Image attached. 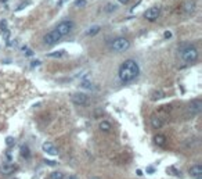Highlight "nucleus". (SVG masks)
<instances>
[{
	"label": "nucleus",
	"mask_w": 202,
	"mask_h": 179,
	"mask_svg": "<svg viewBox=\"0 0 202 179\" xmlns=\"http://www.w3.org/2000/svg\"><path fill=\"white\" fill-rule=\"evenodd\" d=\"M163 36H165L166 39H170V38H172V32H169V31H166V32H165V35H163Z\"/></svg>",
	"instance_id": "obj_25"
},
{
	"label": "nucleus",
	"mask_w": 202,
	"mask_h": 179,
	"mask_svg": "<svg viewBox=\"0 0 202 179\" xmlns=\"http://www.w3.org/2000/svg\"><path fill=\"white\" fill-rule=\"evenodd\" d=\"M154 171H155V170H154V168H150V170H148V171H147V172H148V174H152V172H154Z\"/></svg>",
	"instance_id": "obj_31"
},
{
	"label": "nucleus",
	"mask_w": 202,
	"mask_h": 179,
	"mask_svg": "<svg viewBox=\"0 0 202 179\" xmlns=\"http://www.w3.org/2000/svg\"><path fill=\"white\" fill-rule=\"evenodd\" d=\"M159 15H161V9H159V7H151V9H148L147 11L144 13L145 20H148V21H155Z\"/></svg>",
	"instance_id": "obj_6"
},
{
	"label": "nucleus",
	"mask_w": 202,
	"mask_h": 179,
	"mask_svg": "<svg viewBox=\"0 0 202 179\" xmlns=\"http://www.w3.org/2000/svg\"><path fill=\"white\" fill-rule=\"evenodd\" d=\"M188 111L191 112V114H199V112L202 111V101L201 100H194L190 103V106H188Z\"/></svg>",
	"instance_id": "obj_8"
},
{
	"label": "nucleus",
	"mask_w": 202,
	"mask_h": 179,
	"mask_svg": "<svg viewBox=\"0 0 202 179\" xmlns=\"http://www.w3.org/2000/svg\"><path fill=\"white\" fill-rule=\"evenodd\" d=\"M154 142H155V144H158V146H163L166 142V139L163 135H157V136L154 137Z\"/></svg>",
	"instance_id": "obj_15"
},
{
	"label": "nucleus",
	"mask_w": 202,
	"mask_h": 179,
	"mask_svg": "<svg viewBox=\"0 0 202 179\" xmlns=\"http://www.w3.org/2000/svg\"><path fill=\"white\" fill-rule=\"evenodd\" d=\"M119 79L122 82H132L139 76L140 67L134 60H126L119 67Z\"/></svg>",
	"instance_id": "obj_1"
},
{
	"label": "nucleus",
	"mask_w": 202,
	"mask_h": 179,
	"mask_svg": "<svg viewBox=\"0 0 202 179\" xmlns=\"http://www.w3.org/2000/svg\"><path fill=\"white\" fill-rule=\"evenodd\" d=\"M36 65H40V61L39 60L32 61V63H30V67H36Z\"/></svg>",
	"instance_id": "obj_26"
},
{
	"label": "nucleus",
	"mask_w": 202,
	"mask_h": 179,
	"mask_svg": "<svg viewBox=\"0 0 202 179\" xmlns=\"http://www.w3.org/2000/svg\"><path fill=\"white\" fill-rule=\"evenodd\" d=\"M151 126L154 128V129H158V128L162 126V121H161L158 117H152V118H151Z\"/></svg>",
	"instance_id": "obj_14"
},
{
	"label": "nucleus",
	"mask_w": 202,
	"mask_h": 179,
	"mask_svg": "<svg viewBox=\"0 0 202 179\" xmlns=\"http://www.w3.org/2000/svg\"><path fill=\"white\" fill-rule=\"evenodd\" d=\"M168 171H170V172H172V174H175V175H180V172H177V171H176V170H175V168H173V167H170V168H169V170H168Z\"/></svg>",
	"instance_id": "obj_28"
},
{
	"label": "nucleus",
	"mask_w": 202,
	"mask_h": 179,
	"mask_svg": "<svg viewBox=\"0 0 202 179\" xmlns=\"http://www.w3.org/2000/svg\"><path fill=\"white\" fill-rule=\"evenodd\" d=\"M162 97H163L162 92H155V93L152 94V97H151V99H152V100H158V99H162Z\"/></svg>",
	"instance_id": "obj_19"
},
{
	"label": "nucleus",
	"mask_w": 202,
	"mask_h": 179,
	"mask_svg": "<svg viewBox=\"0 0 202 179\" xmlns=\"http://www.w3.org/2000/svg\"><path fill=\"white\" fill-rule=\"evenodd\" d=\"M61 38H62V36H61L57 31L54 29V31H51V32H48V34L46 35L44 38H43V42H44L46 45L51 46V45H55V43H57L58 40L61 39Z\"/></svg>",
	"instance_id": "obj_5"
},
{
	"label": "nucleus",
	"mask_w": 202,
	"mask_h": 179,
	"mask_svg": "<svg viewBox=\"0 0 202 179\" xmlns=\"http://www.w3.org/2000/svg\"><path fill=\"white\" fill-rule=\"evenodd\" d=\"M50 179H64V174L60 171H54L50 174Z\"/></svg>",
	"instance_id": "obj_18"
},
{
	"label": "nucleus",
	"mask_w": 202,
	"mask_h": 179,
	"mask_svg": "<svg viewBox=\"0 0 202 179\" xmlns=\"http://www.w3.org/2000/svg\"><path fill=\"white\" fill-rule=\"evenodd\" d=\"M17 171V165L14 164H4L3 167L0 168V172L3 174V175H11Z\"/></svg>",
	"instance_id": "obj_11"
},
{
	"label": "nucleus",
	"mask_w": 202,
	"mask_h": 179,
	"mask_svg": "<svg viewBox=\"0 0 202 179\" xmlns=\"http://www.w3.org/2000/svg\"><path fill=\"white\" fill-rule=\"evenodd\" d=\"M118 2H119V3H122V4H126V3H129L130 0H118Z\"/></svg>",
	"instance_id": "obj_29"
},
{
	"label": "nucleus",
	"mask_w": 202,
	"mask_h": 179,
	"mask_svg": "<svg viewBox=\"0 0 202 179\" xmlns=\"http://www.w3.org/2000/svg\"><path fill=\"white\" fill-rule=\"evenodd\" d=\"M190 174H191V176H194L195 179H202V167L199 164L194 165V167H191Z\"/></svg>",
	"instance_id": "obj_12"
},
{
	"label": "nucleus",
	"mask_w": 202,
	"mask_h": 179,
	"mask_svg": "<svg viewBox=\"0 0 202 179\" xmlns=\"http://www.w3.org/2000/svg\"><path fill=\"white\" fill-rule=\"evenodd\" d=\"M64 56V52H55V53H50L48 57H62Z\"/></svg>",
	"instance_id": "obj_22"
},
{
	"label": "nucleus",
	"mask_w": 202,
	"mask_h": 179,
	"mask_svg": "<svg viewBox=\"0 0 202 179\" xmlns=\"http://www.w3.org/2000/svg\"><path fill=\"white\" fill-rule=\"evenodd\" d=\"M6 143L9 146H12V143H14V139H12V137H7L6 139Z\"/></svg>",
	"instance_id": "obj_23"
},
{
	"label": "nucleus",
	"mask_w": 202,
	"mask_h": 179,
	"mask_svg": "<svg viewBox=\"0 0 202 179\" xmlns=\"http://www.w3.org/2000/svg\"><path fill=\"white\" fill-rule=\"evenodd\" d=\"M42 149H43V152H46L47 154H51V155H57L58 154V150L55 149L54 144L50 143V142H44V143H43Z\"/></svg>",
	"instance_id": "obj_9"
},
{
	"label": "nucleus",
	"mask_w": 202,
	"mask_h": 179,
	"mask_svg": "<svg viewBox=\"0 0 202 179\" xmlns=\"http://www.w3.org/2000/svg\"><path fill=\"white\" fill-rule=\"evenodd\" d=\"M115 10H116V6H114V4H107V7H105V11L107 13L115 11Z\"/></svg>",
	"instance_id": "obj_21"
},
{
	"label": "nucleus",
	"mask_w": 202,
	"mask_h": 179,
	"mask_svg": "<svg viewBox=\"0 0 202 179\" xmlns=\"http://www.w3.org/2000/svg\"><path fill=\"white\" fill-rule=\"evenodd\" d=\"M6 25H7V22H6V21H2V22H0V28H2V31H3V29L6 31V28H7Z\"/></svg>",
	"instance_id": "obj_24"
},
{
	"label": "nucleus",
	"mask_w": 202,
	"mask_h": 179,
	"mask_svg": "<svg viewBox=\"0 0 202 179\" xmlns=\"http://www.w3.org/2000/svg\"><path fill=\"white\" fill-rule=\"evenodd\" d=\"M64 179H78L76 176H66V178H64Z\"/></svg>",
	"instance_id": "obj_30"
},
{
	"label": "nucleus",
	"mask_w": 202,
	"mask_h": 179,
	"mask_svg": "<svg viewBox=\"0 0 202 179\" xmlns=\"http://www.w3.org/2000/svg\"><path fill=\"white\" fill-rule=\"evenodd\" d=\"M195 9H197V4L194 0H187V2L183 4V10L186 14H193V13L195 11Z\"/></svg>",
	"instance_id": "obj_10"
},
{
	"label": "nucleus",
	"mask_w": 202,
	"mask_h": 179,
	"mask_svg": "<svg viewBox=\"0 0 202 179\" xmlns=\"http://www.w3.org/2000/svg\"><path fill=\"white\" fill-rule=\"evenodd\" d=\"M86 4H87L86 0H76L75 2V7H85Z\"/></svg>",
	"instance_id": "obj_20"
},
{
	"label": "nucleus",
	"mask_w": 202,
	"mask_h": 179,
	"mask_svg": "<svg viewBox=\"0 0 202 179\" xmlns=\"http://www.w3.org/2000/svg\"><path fill=\"white\" fill-rule=\"evenodd\" d=\"M72 29H73V22L72 21H62V22H60V24L57 25V28H55V31H57L61 36L68 35Z\"/></svg>",
	"instance_id": "obj_4"
},
{
	"label": "nucleus",
	"mask_w": 202,
	"mask_h": 179,
	"mask_svg": "<svg viewBox=\"0 0 202 179\" xmlns=\"http://www.w3.org/2000/svg\"><path fill=\"white\" fill-rule=\"evenodd\" d=\"M181 58L186 63H195L198 60V50L194 46H187L181 50Z\"/></svg>",
	"instance_id": "obj_2"
},
{
	"label": "nucleus",
	"mask_w": 202,
	"mask_h": 179,
	"mask_svg": "<svg viewBox=\"0 0 202 179\" xmlns=\"http://www.w3.org/2000/svg\"><path fill=\"white\" fill-rule=\"evenodd\" d=\"M44 163H46V164H48V165H55V164H57L55 161H51V160H44Z\"/></svg>",
	"instance_id": "obj_27"
},
{
	"label": "nucleus",
	"mask_w": 202,
	"mask_h": 179,
	"mask_svg": "<svg viewBox=\"0 0 202 179\" xmlns=\"http://www.w3.org/2000/svg\"><path fill=\"white\" fill-rule=\"evenodd\" d=\"M129 47H130V42H129V39H126V38H116V39H114L111 43V50H114V52H116V53L126 52Z\"/></svg>",
	"instance_id": "obj_3"
},
{
	"label": "nucleus",
	"mask_w": 202,
	"mask_h": 179,
	"mask_svg": "<svg viewBox=\"0 0 202 179\" xmlns=\"http://www.w3.org/2000/svg\"><path fill=\"white\" fill-rule=\"evenodd\" d=\"M21 155L24 158H29L30 157V152H29V147H28V146H22V147H21Z\"/></svg>",
	"instance_id": "obj_17"
},
{
	"label": "nucleus",
	"mask_w": 202,
	"mask_h": 179,
	"mask_svg": "<svg viewBox=\"0 0 202 179\" xmlns=\"http://www.w3.org/2000/svg\"><path fill=\"white\" fill-rule=\"evenodd\" d=\"M89 96L85 93H75L72 96V101L75 104H80V106H87L89 104Z\"/></svg>",
	"instance_id": "obj_7"
},
{
	"label": "nucleus",
	"mask_w": 202,
	"mask_h": 179,
	"mask_svg": "<svg viewBox=\"0 0 202 179\" xmlns=\"http://www.w3.org/2000/svg\"><path fill=\"white\" fill-rule=\"evenodd\" d=\"M98 128L103 132H109V131H111V122H109V121H101V122H100V125H98Z\"/></svg>",
	"instance_id": "obj_13"
},
{
	"label": "nucleus",
	"mask_w": 202,
	"mask_h": 179,
	"mask_svg": "<svg viewBox=\"0 0 202 179\" xmlns=\"http://www.w3.org/2000/svg\"><path fill=\"white\" fill-rule=\"evenodd\" d=\"M98 32H100V27L98 25H93L86 34H87V36H94V35H97Z\"/></svg>",
	"instance_id": "obj_16"
}]
</instances>
